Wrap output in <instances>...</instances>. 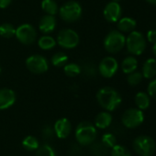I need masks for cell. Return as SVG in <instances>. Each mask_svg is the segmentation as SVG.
Here are the masks:
<instances>
[{
  "label": "cell",
  "mask_w": 156,
  "mask_h": 156,
  "mask_svg": "<svg viewBox=\"0 0 156 156\" xmlns=\"http://www.w3.org/2000/svg\"><path fill=\"white\" fill-rule=\"evenodd\" d=\"M15 36L20 43L24 45H31L36 40L37 32L33 26L29 24H23L16 28Z\"/></svg>",
  "instance_id": "obj_9"
},
{
  "label": "cell",
  "mask_w": 156,
  "mask_h": 156,
  "mask_svg": "<svg viewBox=\"0 0 156 156\" xmlns=\"http://www.w3.org/2000/svg\"><path fill=\"white\" fill-rule=\"evenodd\" d=\"M16 101V93L11 89L0 90V111L10 108Z\"/></svg>",
  "instance_id": "obj_14"
},
{
  "label": "cell",
  "mask_w": 156,
  "mask_h": 156,
  "mask_svg": "<svg viewBox=\"0 0 156 156\" xmlns=\"http://www.w3.org/2000/svg\"><path fill=\"white\" fill-rule=\"evenodd\" d=\"M144 122V113L138 108H131L124 112L121 122L128 129H135L142 125Z\"/></svg>",
  "instance_id": "obj_7"
},
{
  "label": "cell",
  "mask_w": 156,
  "mask_h": 156,
  "mask_svg": "<svg viewBox=\"0 0 156 156\" xmlns=\"http://www.w3.org/2000/svg\"><path fill=\"white\" fill-rule=\"evenodd\" d=\"M135 104L137 105V108L144 111L147 110L151 104V97L148 95V93L144 91H140L135 95Z\"/></svg>",
  "instance_id": "obj_19"
},
{
  "label": "cell",
  "mask_w": 156,
  "mask_h": 156,
  "mask_svg": "<svg viewBox=\"0 0 156 156\" xmlns=\"http://www.w3.org/2000/svg\"><path fill=\"white\" fill-rule=\"evenodd\" d=\"M41 8L47 15L54 16L59 12V6L54 0H42Z\"/></svg>",
  "instance_id": "obj_23"
},
{
  "label": "cell",
  "mask_w": 156,
  "mask_h": 156,
  "mask_svg": "<svg viewBox=\"0 0 156 156\" xmlns=\"http://www.w3.org/2000/svg\"><path fill=\"white\" fill-rule=\"evenodd\" d=\"M12 0H0V8H6L7 7Z\"/></svg>",
  "instance_id": "obj_36"
},
{
  "label": "cell",
  "mask_w": 156,
  "mask_h": 156,
  "mask_svg": "<svg viewBox=\"0 0 156 156\" xmlns=\"http://www.w3.org/2000/svg\"><path fill=\"white\" fill-rule=\"evenodd\" d=\"M112 120H113V118H112V115L109 113V112H107V111L101 112L96 116L94 125L97 129L105 130L111 125Z\"/></svg>",
  "instance_id": "obj_16"
},
{
  "label": "cell",
  "mask_w": 156,
  "mask_h": 156,
  "mask_svg": "<svg viewBox=\"0 0 156 156\" xmlns=\"http://www.w3.org/2000/svg\"><path fill=\"white\" fill-rule=\"evenodd\" d=\"M28 69L34 74H41L48 70L49 64L45 57L41 55H31L26 59Z\"/></svg>",
  "instance_id": "obj_10"
},
{
  "label": "cell",
  "mask_w": 156,
  "mask_h": 156,
  "mask_svg": "<svg viewBox=\"0 0 156 156\" xmlns=\"http://www.w3.org/2000/svg\"><path fill=\"white\" fill-rule=\"evenodd\" d=\"M51 61L54 67H63L65 64H67L68 56L64 52H57L51 57Z\"/></svg>",
  "instance_id": "obj_27"
},
{
  "label": "cell",
  "mask_w": 156,
  "mask_h": 156,
  "mask_svg": "<svg viewBox=\"0 0 156 156\" xmlns=\"http://www.w3.org/2000/svg\"><path fill=\"white\" fill-rule=\"evenodd\" d=\"M137 67H138V60L132 56L125 58L121 63V69L125 74H130L135 71L137 69Z\"/></svg>",
  "instance_id": "obj_20"
},
{
  "label": "cell",
  "mask_w": 156,
  "mask_h": 156,
  "mask_svg": "<svg viewBox=\"0 0 156 156\" xmlns=\"http://www.w3.org/2000/svg\"><path fill=\"white\" fill-rule=\"evenodd\" d=\"M110 155L111 156H131V152L129 151L128 148H126L123 145L116 144L114 147L111 148L110 151Z\"/></svg>",
  "instance_id": "obj_32"
},
{
  "label": "cell",
  "mask_w": 156,
  "mask_h": 156,
  "mask_svg": "<svg viewBox=\"0 0 156 156\" xmlns=\"http://www.w3.org/2000/svg\"><path fill=\"white\" fill-rule=\"evenodd\" d=\"M74 136L79 145L89 146L96 141L97 131L93 123L89 122H82L75 128Z\"/></svg>",
  "instance_id": "obj_2"
},
{
  "label": "cell",
  "mask_w": 156,
  "mask_h": 156,
  "mask_svg": "<svg viewBox=\"0 0 156 156\" xmlns=\"http://www.w3.org/2000/svg\"><path fill=\"white\" fill-rule=\"evenodd\" d=\"M103 14L106 20L108 22H118L121 16L122 9L118 2L111 1L105 6Z\"/></svg>",
  "instance_id": "obj_13"
},
{
  "label": "cell",
  "mask_w": 156,
  "mask_h": 156,
  "mask_svg": "<svg viewBox=\"0 0 156 156\" xmlns=\"http://www.w3.org/2000/svg\"><path fill=\"white\" fill-rule=\"evenodd\" d=\"M113 1H116V2H118V1H119V0H113Z\"/></svg>",
  "instance_id": "obj_39"
},
{
  "label": "cell",
  "mask_w": 156,
  "mask_h": 156,
  "mask_svg": "<svg viewBox=\"0 0 156 156\" xmlns=\"http://www.w3.org/2000/svg\"><path fill=\"white\" fill-rule=\"evenodd\" d=\"M143 76L142 72L135 70V71L128 74L127 81L131 86H137L143 81Z\"/></svg>",
  "instance_id": "obj_31"
},
{
  "label": "cell",
  "mask_w": 156,
  "mask_h": 156,
  "mask_svg": "<svg viewBox=\"0 0 156 156\" xmlns=\"http://www.w3.org/2000/svg\"><path fill=\"white\" fill-rule=\"evenodd\" d=\"M39 47L43 50H49L55 47L56 40L51 36H42L38 40Z\"/></svg>",
  "instance_id": "obj_24"
},
{
  "label": "cell",
  "mask_w": 156,
  "mask_h": 156,
  "mask_svg": "<svg viewBox=\"0 0 156 156\" xmlns=\"http://www.w3.org/2000/svg\"><path fill=\"white\" fill-rule=\"evenodd\" d=\"M153 53H154V57L156 58V42L154 43V46H153Z\"/></svg>",
  "instance_id": "obj_37"
},
{
  "label": "cell",
  "mask_w": 156,
  "mask_h": 156,
  "mask_svg": "<svg viewBox=\"0 0 156 156\" xmlns=\"http://www.w3.org/2000/svg\"><path fill=\"white\" fill-rule=\"evenodd\" d=\"M72 124L66 118H61L57 120L53 125L55 136L59 139H66L72 133Z\"/></svg>",
  "instance_id": "obj_12"
},
{
  "label": "cell",
  "mask_w": 156,
  "mask_h": 156,
  "mask_svg": "<svg viewBox=\"0 0 156 156\" xmlns=\"http://www.w3.org/2000/svg\"><path fill=\"white\" fill-rule=\"evenodd\" d=\"M119 63L113 57H106L104 58L99 65H98V71L100 75L104 78H112L118 71Z\"/></svg>",
  "instance_id": "obj_11"
},
{
  "label": "cell",
  "mask_w": 156,
  "mask_h": 156,
  "mask_svg": "<svg viewBox=\"0 0 156 156\" xmlns=\"http://www.w3.org/2000/svg\"><path fill=\"white\" fill-rule=\"evenodd\" d=\"M125 46L131 54L139 56L142 55L146 48V39L141 32L133 30L127 37Z\"/></svg>",
  "instance_id": "obj_4"
},
{
  "label": "cell",
  "mask_w": 156,
  "mask_h": 156,
  "mask_svg": "<svg viewBox=\"0 0 156 156\" xmlns=\"http://www.w3.org/2000/svg\"><path fill=\"white\" fill-rule=\"evenodd\" d=\"M56 27V19L54 17V16L51 15H44L39 23V29L45 33H51L52 32Z\"/></svg>",
  "instance_id": "obj_15"
},
{
  "label": "cell",
  "mask_w": 156,
  "mask_h": 156,
  "mask_svg": "<svg viewBox=\"0 0 156 156\" xmlns=\"http://www.w3.org/2000/svg\"><path fill=\"white\" fill-rule=\"evenodd\" d=\"M59 14L63 20L69 23L75 22L80 19L82 16V6L78 2L71 0L60 7Z\"/></svg>",
  "instance_id": "obj_6"
},
{
  "label": "cell",
  "mask_w": 156,
  "mask_h": 156,
  "mask_svg": "<svg viewBox=\"0 0 156 156\" xmlns=\"http://www.w3.org/2000/svg\"><path fill=\"white\" fill-rule=\"evenodd\" d=\"M22 146L26 151L29 152H33L36 151L39 146H40V143L39 140L32 135H29L27 137H25L22 141Z\"/></svg>",
  "instance_id": "obj_21"
},
{
  "label": "cell",
  "mask_w": 156,
  "mask_h": 156,
  "mask_svg": "<svg viewBox=\"0 0 156 156\" xmlns=\"http://www.w3.org/2000/svg\"><path fill=\"white\" fill-rule=\"evenodd\" d=\"M56 43L63 48L71 49L78 45L79 36L74 30L70 28H64L58 33Z\"/></svg>",
  "instance_id": "obj_8"
},
{
  "label": "cell",
  "mask_w": 156,
  "mask_h": 156,
  "mask_svg": "<svg viewBox=\"0 0 156 156\" xmlns=\"http://www.w3.org/2000/svg\"><path fill=\"white\" fill-rule=\"evenodd\" d=\"M137 27V22L132 17H122L118 21V28L120 32H131Z\"/></svg>",
  "instance_id": "obj_18"
},
{
  "label": "cell",
  "mask_w": 156,
  "mask_h": 156,
  "mask_svg": "<svg viewBox=\"0 0 156 156\" xmlns=\"http://www.w3.org/2000/svg\"><path fill=\"white\" fill-rule=\"evenodd\" d=\"M142 74L145 79H154L156 76V58H148L143 65Z\"/></svg>",
  "instance_id": "obj_17"
},
{
  "label": "cell",
  "mask_w": 156,
  "mask_h": 156,
  "mask_svg": "<svg viewBox=\"0 0 156 156\" xmlns=\"http://www.w3.org/2000/svg\"><path fill=\"white\" fill-rule=\"evenodd\" d=\"M41 135L45 140H51L55 137L53 126L51 125H45L41 130Z\"/></svg>",
  "instance_id": "obj_33"
},
{
  "label": "cell",
  "mask_w": 156,
  "mask_h": 156,
  "mask_svg": "<svg viewBox=\"0 0 156 156\" xmlns=\"http://www.w3.org/2000/svg\"><path fill=\"white\" fill-rule=\"evenodd\" d=\"M16 28L9 23H4L0 25V36L6 38H10L15 36Z\"/></svg>",
  "instance_id": "obj_29"
},
{
  "label": "cell",
  "mask_w": 156,
  "mask_h": 156,
  "mask_svg": "<svg viewBox=\"0 0 156 156\" xmlns=\"http://www.w3.org/2000/svg\"><path fill=\"white\" fill-rule=\"evenodd\" d=\"M132 147L140 156H152L156 151V143L151 136L140 135L134 139Z\"/></svg>",
  "instance_id": "obj_3"
},
{
  "label": "cell",
  "mask_w": 156,
  "mask_h": 156,
  "mask_svg": "<svg viewBox=\"0 0 156 156\" xmlns=\"http://www.w3.org/2000/svg\"><path fill=\"white\" fill-rule=\"evenodd\" d=\"M148 3L152 4V5H156V0H146Z\"/></svg>",
  "instance_id": "obj_38"
},
{
  "label": "cell",
  "mask_w": 156,
  "mask_h": 156,
  "mask_svg": "<svg viewBox=\"0 0 156 156\" xmlns=\"http://www.w3.org/2000/svg\"><path fill=\"white\" fill-rule=\"evenodd\" d=\"M35 156H57V154L50 144H45L39 146L35 151Z\"/></svg>",
  "instance_id": "obj_28"
},
{
  "label": "cell",
  "mask_w": 156,
  "mask_h": 156,
  "mask_svg": "<svg viewBox=\"0 0 156 156\" xmlns=\"http://www.w3.org/2000/svg\"><path fill=\"white\" fill-rule=\"evenodd\" d=\"M80 68H81V73H83L85 76L88 78L95 77L97 74V69L95 65L89 61H84L80 65Z\"/></svg>",
  "instance_id": "obj_25"
},
{
  "label": "cell",
  "mask_w": 156,
  "mask_h": 156,
  "mask_svg": "<svg viewBox=\"0 0 156 156\" xmlns=\"http://www.w3.org/2000/svg\"><path fill=\"white\" fill-rule=\"evenodd\" d=\"M126 44V37L120 30L110 31L104 39V48L109 53H118Z\"/></svg>",
  "instance_id": "obj_5"
},
{
  "label": "cell",
  "mask_w": 156,
  "mask_h": 156,
  "mask_svg": "<svg viewBox=\"0 0 156 156\" xmlns=\"http://www.w3.org/2000/svg\"><path fill=\"white\" fill-rule=\"evenodd\" d=\"M147 39L151 43L156 42V29H150L147 32Z\"/></svg>",
  "instance_id": "obj_35"
},
{
  "label": "cell",
  "mask_w": 156,
  "mask_h": 156,
  "mask_svg": "<svg viewBox=\"0 0 156 156\" xmlns=\"http://www.w3.org/2000/svg\"><path fill=\"white\" fill-rule=\"evenodd\" d=\"M97 101L104 110L107 112H113L120 107L122 98L115 89L111 87H104L97 91Z\"/></svg>",
  "instance_id": "obj_1"
},
{
  "label": "cell",
  "mask_w": 156,
  "mask_h": 156,
  "mask_svg": "<svg viewBox=\"0 0 156 156\" xmlns=\"http://www.w3.org/2000/svg\"><path fill=\"white\" fill-rule=\"evenodd\" d=\"M63 70L66 76L74 78L81 74V68L80 65L76 63H68L63 66Z\"/></svg>",
  "instance_id": "obj_26"
},
{
  "label": "cell",
  "mask_w": 156,
  "mask_h": 156,
  "mask_svg": "<svg viewBox=\"0 0 156 156\" xmlns=\"http://www.w3.org/2000/svg\"><path fill=\"white\" fill-rule=\"evenodd\" d=\"M147 93L152 99L156 101V79L153 80L149 83V85L147 87Z\"/></svg>",
  "instance_id": "obj_34"
},
{
  "label": "cell",
  "mask_w": 156,
  "mask_h": 156,
  "mask_svg": "<svg viewBox=\"0 0 156 156\" xmlns=\"http://www.w3.org/2000/svg\"><path fill=\"white\" fill-rule=\"evenodd\" d=\"M0 73H1V68H0Z\"/></svg>",
  "instance_id": "obj_40"
},
{
  "label": "cell",
  "mask_w": 156,
  "mask_h": 156,
  "mask_svg": "<svg viewBox=\"0 0 156 156\" xmlns=\"http://www.w3.org/2000/svg\"><path fill=\"white\" fill-rule=\"evenodd\" d=\"M92 156H107L108 154V148H107L101 142H94L90 147Z\"/></svg>",
  "instance_id": "obj_22"
},
{
  "label": "cell",
  "mask_w": 156,
  "mask_h": 156,
  "mask_svg": "<svg viewBox=\"0 0 156 156\" xmlns=\"http://www.w3.org/2000/svg\"><path fill=\"white\" fill-rule=\"evenodd\" d=\"M107 148L111 149L112 147H114L117 144V138L115 136V134L111 133H106L102 135L101 141H100Z\"/></svg>",
  "instance_id": "obj_30"
}]
</instances>
